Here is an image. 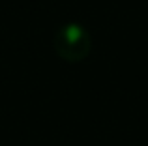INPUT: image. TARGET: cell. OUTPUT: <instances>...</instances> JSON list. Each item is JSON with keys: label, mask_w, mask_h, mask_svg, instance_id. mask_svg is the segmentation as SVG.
<instances>
[{"label": "cell", "mask_w": 148, "mask_h": 146, "mask_svg": "<svg viewBox=\"0 0 148 146\" xmlns=\"http://www.w3.org/2000/svg\"><path fill=\"white\" fill-rule=\"evenodd\" d=\"M54 51L66 62H83L92 51L90 32L79 23L62 25L54 34Z\"/></svg>", "instance_id": "6da1fadb"}]
</instances>
